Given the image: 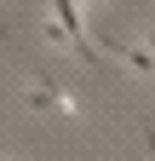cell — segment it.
I'll return each instance as SVG.
<instances>
[{"instance_id": "2", "label": "cell", "mask_w": 155, "mask_h": 161, "mask_svg": "<svg viewBox=\"0 0 155 161\" xmlns=\"http://www.w3.org/2000/svg\"><path fill=\"white\" fill-rule=\"evenodd\" d=\"M29 109H57V115H81V104H75L69 92H57L46 69H40V80L29 86Z\"/></svg>"}, {"instance_id": "1", "label": "cell", "mask_w": 155, "mask_h": 161, "mask_svg": "<svg viewBox=\"0 0 155 161\" xmlns=\"http://www.w3.org/2000/svg\"><path fill=\"white\" fill-rule=\"evenodd\" d=\"M52 17H57V29H63V35L75 40V52H81L86 64H98V40L86 35V17H81V0H57V6H52Z\"/></svg>"}, {"instance_id": "3", "label": "cell", "mask_w": 155, "mask_h": 161, "mask_svg": "<svg viewBox=\"0 0 155 161\" xmlns=\"http://www.w3.org/2000/svg\"><path fill=\"white\" fill-rule=\"evenodd\" d=\"M104 46L121 58V64H132V75H155V58H149L144 46H126V40H104Z\"/></svg>"}, {"instance_id": "4", "label": "cell", "mask_w": 155, "mask_h": 161, "mask_svg": "<svg viewBox=\"0 0 155 161\" xmlns=\"http://www.w3.org/2000/svg\"><path fill=\"white\" fill-rule=\"evenodd\" d=\"M149 58H155V29H149Z\"/></svg>"}, {"instance_id": "5", "label": "cell", "mask_w": 155, "mask_h": 161, "mask_svg": "<svg viewBox=\"0 0 155 161\" xmlns=\"http://www.w3.org/2000/svg\"><path fill=\"white\" fill-rule=\"evenodd\" d=\"M81 6H86V0H81Z\"/></svg>"}]
</instances>
